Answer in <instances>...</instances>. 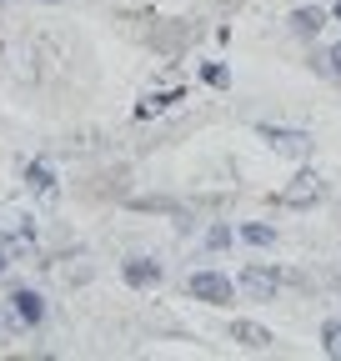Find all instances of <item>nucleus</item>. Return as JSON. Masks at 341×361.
<instances>
[{
    "label": "nucleus",
    "instance_id": "f8f14e48",
    "mask_svg": "<svg viewBox=\"0 0 341 361\" xmlns=\"http://www.w3.org/2000/svg\"><path fill=\"white\" fill-rule=\"evenodd\" d=\"M321 351H326L331 361H341V316H331V322L321 326Z\"/></svg>",
    "mask_w": 341,
    "mask_h": 361
},
{
    "label": "nucleus",
    "instance_id": "423d86ee",
    "mask_svg": "<svg viewBox=\"0 0 341 361\" xmlns=\"http://www.w3.org/2000/svg\"><path fill=\"white\" fill-rule=\"evenodd\" d=\"M120 276H125V286L151 291V286L166 281V266H161L156 256H125V261H120Z\"/></svg>",
    "mask_w": 341,
    "mask_h": 361
},
{
    "label": "nucleus",
    "instance_id": "1a4fd4ad",
    "mask_svg": "<svg viewBox=\"0 0 341 361\" xmlns=\"http://www.w3.org/2000/svg\"><path fill=\"white\" fill-rule=\"evenodd\" d=\"M331 16L321 11V6H302V11H291V30L302 35V40H311V35H321V25H326Z\"/></svg>",
    "mask_w": 341,
    "mask_h": 361
},
{
    "label": "nucleus",
    "instance_id": "f257e3e1",
    "mask_svg": "<svg viewBox=\"0 0 341 361\" xmlns=\"http://www.w3.org/2000/svg\"><path fill=\"white\" fill-rule=\"evenodd\" d=\"M321 196H326V180H321V176L306 166V171H296V176H291V186H286L276 201H281L286 211H311Z\"/></svg>",
    "mask_w": 341,
    "mask_h": 361
},
{
    "label": "nucleus",
    "instance_id": "39448f33",
    "mask_svg": "<svg viewBox=\"0 0 341 361\" xmlns=\"http://www.w3.org/2000/svg\"><path fill=\"white\" fill-rule=\"evenodd\" d=\"M11 311H16V322H20L25 331L46 326V316H51L46 296H40V291H30V286H16V291H11Z\"/></svg>",
    "mask_w": 341,
    "mask_h": 361
},
{
    "label": "nucleus",
    "instance_id": "6e6552de",
    "mask_svg": "<svg viewBox=\"0 0 341 361\" xmlns=\"http://www.w3.org/2000/svg\"><path fill=\"white\" fill-rule=\"evenodd\" d=\"M176 101H186V90H151V96L136 101V121H151V116H166Z\"/></svg>",
    "mask_w": 341,
    "mask_h": 361
},
{
    "label": "nucleus",
    "instance_id": "7ed1b4c3",
    "mask_svg": "<svg viewBox=\"0 0 341 361\" xmlns=\"http://www.w3.org/2000/svg\"><path fill=\"white\" fill-rule=\"evenodd\" d=\"M256 135H261L271 151H281V156H296V161L311 156V135L296 130V126H271V121H261V126H256Z\"/></svg>",
    "mask_w": 341,
    "mask_h": 361
},
{
    "label": "nucleus",
    "instance_id": "2eb2a0df",
    "mask_svg": "<svg viewBox=\"0 0 341 361\" xmlns=\"http://www.w3.org/2000/svg\"><path fill=\"white\" fill-rule=\"evenodd\" d=\"M321 71H326V75H336V80H341V40H336V45H331V51H326V56H321Z\"/></svg>",
    "mask_w": 341,
    "mask_h": 361
},
{
    "label": "nucleus",
    "instance_id": "ddd939ff",
    "mask_svg": "<svg viewBox=\"0 0 341 361\" xmlns=\"http://www.w3.org/2000/svg\"><path fill=\"white\" fill-rule=\"evenodd\" d=\"M201 80L216 85V90H226V85H231V71H226L221 61H206V66H201Z\"/></svg>",
    "mask_w": 341,
    "mask_h": 361
},
{
    "label": "nucleus",
    "instance_id": "20e7f679",
    "mask_svg": "<svg viewBox=\"0 0 341 361\" xmlns=\"http://www.w3.org/2000/svg\"><path fill=\"white\" fill-rule=\"evenodd\" d=\"M236 286H241L251 301H276V291H281V271L266 266V261H251L241 276H236Z\"/></svg>",
    "mask_w": 341,
    "mask_h": 361
},
{
    "label": "nucleus",
    "instance_id": "f03ea898",
    "mask_svg": "<svg viewBox=\"0 0 341 361\" xmlns=\"http://www.w3.org/2000/svg\"><path fill=\"white\" fill-rule=\"evenodd\" d=\"M186 291L206 306H231L236 301V281L226 276V271H196V276L186 281Z\"/></svg>",
    "mask_w": 341,
    "mask_h": 361
},
{
    "label": "nucleus",
    "instance_id": "f3484780",
    "mask_svg": "<svg viewBox=\"0 0 341 361\" xmlns=\"http://www.w3.org/2000/svg\"><path fill=\"white\" fill-rule=\"evenodd\" d=\"M331 20H341V0H336V6H331Z\"/></svg>",
    "mask_w": 341,
    "mask_h": 361
},
{
    "label": "nucleus",
    "instance_id": "9b49d317",
    "mask_svg": "<svg viewBox=\"0 0 341 361\" xmlns=\"http://www.w3.org/2000/svg\"><path fill=\"white\" fill-rule=\"evenodd\" d=\"M236 236H241L246 246H261V251H266V246H276V226H266V221H246Z\"/></svg>",
    "mask_w": 341,
    "mask_h": 361
},
{
    "label": "nucleus",
    "instance_id": "4468645a",
    "mask_svg": "<svg viewBox=\"0 0 341 361\" xmlns=\"http://www.w3.org/2000/svg\"><path fill=\"white\" fill-rule=\"evenodd\" d=\"M206 246H211V251H226V246H231V226H226V221H216V226L206 231Z\"/></svg>",
    "mask_w": 341,
    "mask_h": 361
},
{
    "label": "nucleus",
    "instance_id": "0eeeda50",
    "mask_svg": "<svg viewBox=\"0 0 341 361\" xmlns=\"http://www.w3.org/2000/svg\"><path fill=\"white\" fill-rule=\"evenodd\" d=\"M231 341L246 346V351H271L276 346V336L266 326H256V322H231Z\"/></svg>",
    "mask_w": 341,
    "mask_h": 361
},
{
    "label": "nucleus",
    "instance_id": "dca6fc26",
    "mask_svg": "<svg viewBox=\"0 0 341 361\" xmlns=\"http://www.w3.org/2000/svg\"><path fill=\"white\" fill-rule=\"evenodd\" d=\"M6 266H11V241L0 236V271H6Z\"/></svg>",
    "mask_w": 341,
    "mask_h": 361
},
{
    "label": "nucleus",
    "instance_id": "a211bd4d",
    "mask_svg": "<svg viewBox=\"0 0 341 361\" xmlns=\"http://www.w3.org/2000/svg\"><path fill=\"white\" fill-rule=\"evenodd\" d=\"M0 6H6V0H0Z\"/></svg>",
    "mask_w": 341,
    "mask_h": 361
},
{
    "label": "nucleus",
    "instance_id": "9d476101",
    "mask_svg": "<svg viewBox=\"0 0 341 361\" xmlns=\"http://www.w3.org/2000/svg\"><path fill=\"white\" fill-rule=\"evenodd\" d=\"M25 186H30L35 196H51V191H56V171H51V161H30V166H25Z\"/></svg>",
    "mask_w": 341,
    "mask_h": 361
}]
</instances>
